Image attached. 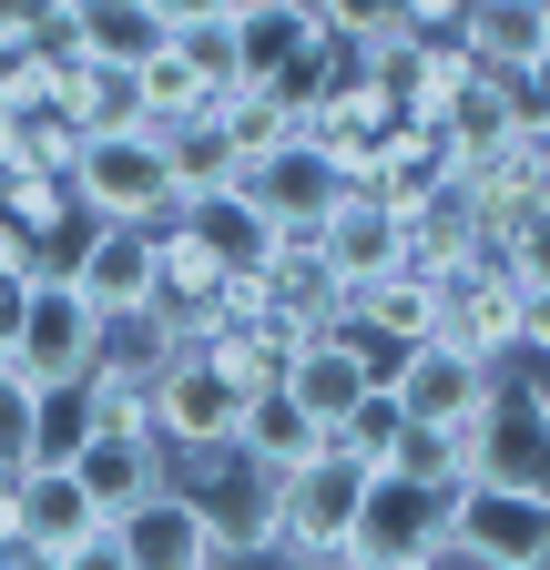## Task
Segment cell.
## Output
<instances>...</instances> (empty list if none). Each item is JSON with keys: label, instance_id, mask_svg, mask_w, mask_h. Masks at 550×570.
Segmentation results:
<instances>
[{"label": "cell", "instance_id": "cell-1", "mask_svg": "<svg viewBox=\"0 0 550 570\" xmlns=\"http://www.w3.org/2000/svg\"><path fill=\"white\" fill-rule=\"evenodd\" d=\"M72 194L92 225H174L184 204V164H174V132H92L82 164H72Z\"/></svg>", "mask_w": 550, "mask_h": 570}, {"label": "cell", "instance_id": "cell-2", "mask_svg": "<svg viewBox=\"0 0 550 570\" xmlns=\"http://www.w3.org/2000/svg\"><path fill=\"white\" fill-rule=\"evenodd\" d=\"M449 540L469 550V570H550V479H520V469L459 479Z\"/></svg>", "mask_w": 550, "mask_h": 570}, {"label": "cell", "instance_id": "cell-3", "mask_svg": "<svg viewBox=\"0 0 550 570\" xmlns=\"http://www.w3.org/2000/svg\"><path fill=\"white\" fill-rule=\"evenodd\" d=\"M367 479L377 469L336 459V449L296 459L286 479H275V540H286V550H316V560H347L357 550V520H367Z\"/></svg>", "mask_w": 550, "mask_h": 570}, {"label": "cell", "instance_id": "cell-4", "mask_svg": "<svg viewBox=\"0 0 550 570\" xmlns=\"http://www.w3.org/2000/svg\"><path fill=\"white\" fill-rule=\"evenodd\" d=\"M92 356H102V306L82 296L72 275H41L31 285V316H21V336H11L0 367H11L21 387H82Z\"/></svg>", "mask_w": 550, "mask_h": 570}, {"label": "cell", "instance_id": "cell-5", "mask_svg": "<svg viewBox=\"0 0 550 570\" xmlns=\"http://www.w3.org/2000/svg\"><path fill=\"white\" fill-rule=\"evenodd\" d=\"M235 428H245V387L204 346H184L174 367L154 377V439L174 459H215V449H235Z\"/></svg>", "mask_w": 550, "mask_h": 570}, {"label": "cell", "instance_id": "cell-6", "mask_svg": "<svg viewBox=\"0 0 550 570\" xmlns=\"http://www.w3.org/2000/svg\"><path fill=\"white\" fill-rule=\"evenodd\" d=\"M112 550L122 570H215L225 560V520H215V499L204 489H154V499H132V510L112 520Z\"/></svg>", "mask_w": 550, "mask_h": 570}, {"label": "cell", "instance_id": "cell-7", "mask_svg": "<svg viewBox=\"0 0 550 570\" xmlns=\"http://www.w3.org/2000/svg\"><path fill=\"white\" fill-rule=\"evenodd\" d=\"M387 397L419 417V428H459L500 397V367L490 356H469L459 336H419V346H397L387 356Z\"/></svg>", "mask_w": 550, "mask_h": 570}, {"label": "cell", "instance_id": "cell-8", "mask_svg": "<svg viewBox=\"0 0 550 570\" xmlns=\"http://www.w3.org/2000/svg\"><path fill=\"white\" fill-rule=\"evenodd\" d=\"M61 275H72L102 316L164 306V225H82L72 255H61Z\"/></svg>", "mask_w": 550, "mask_h": 570}, {"label": "cell", "instance_id": "cell-9", "mask_svg": "<svg viewBox=\"0 0 550 570\" xmlns=\"http://www.w3.org/2000/svg\"><path fill=\"white\" fill-rule=\"evenodd\" d=\"M265 214H275V225H286V235H316L326 225V214L336 204H347V174H336V154H326V142L316 132H296V142H275V154H255L245 174H235Z\"/></svg>", "mask_w": 550, "mask_h": 570}, {"label": "cell", "instance_id": "cell-10", "mask_svg": "<svg viewBox=\"0 0 550 570\" xmlns=\"http://www.w3.org/2000/svg\"><path fill=\"white\" fill-rule=\"evenodd\" d=\"M377 377H387V356H377L357 326H326V336H306V346L286 356V397H296V407H316L326 428L347 417V407H357Z\"/></svg>", "mask_w": 550, "mask_h": 570}, {"label": "cell", "instance_id": "cell-11", "mask_svg": "<svg viewBox=\"0 0 550 570\" xmlns=\"http://www.w3.org/2000/svg\"><path fill=\"white\" fill-rule=\"evenodd\" d=\"M316 245H326V265L347 275V285L419 265V245H407V225H397V204H387V194H347V204H336L326 225H316Z\"/></svg>", "mask_w": 550, "mask_h": 570}, {"label": "cell", "instance_id": "cell-12", "mask_svg": "<svg viewBox=\"0 0 550 570\" xmlns=\"http://www.w3.org/2000/svg\"><path fill=\"white\" fill-rule=\"evenodd\" d=\"M72 469H82V489L102 499V510L122 520V510H132V499H154V489L174 479V449L154 439V428H92V439H82V459H72Z\"/></svg>", "mask_w": 550, "mask_h": 570}, {"label": "cell", "instance_id": "cell-13", "mask_svg": "<svg viewBox=\"0 0 550 570\" xmlns=\"http://www.w3.org/2000/svg\"><path fill=\"white\" fill-rule=\"evenodd\" d=\"M336 326H357L377 356H397V346L439 336V296H429V275H419V265H397V275H367V285H347V316H336Z\"/></svg>", "mask_w": 550, "mask_h": 570}, {"label": "cell", "instance_id": "cell-14", "mask_svg": "<svg viewBox=\"0 0 550 570\" xmlns=\"http://www.w3.org/2000/svg\"><path fill=\"white\" fill-rule=\"evenodd\" d=\"M174 225H184L194 245H215L225 265H255V255H275V235H286L245 184H194V194L174 204Z\"/></svg>", "mask_w": 550, "mask_h": 570}, {"label": "cell", "instance_id": "cell-15", "mask_svg": "<svg viewBox=\"0 0 550 570\" xmlns=\"http://www.w3.org/2000/svg\"><path fill=\"white\" fill-rule=\"evenodd\" d=\"M21 510H31V540L41 550H92V540H112V510L82 489V469H21Z\"/></svg>", "mask_w": 550, "mask_h": 570}, {"label": "cell", "instance_id": "cell-16", "mask_svg": "<svg viewBox=\"0 0 550 570\" xmlns=\"http://www.w3.org/2000/svg\"><path fill=\"white\" fill-rule=\"evenodd\" d=\"M0 214H11L31 245H51V265L72 255V235L92 225L82 194H72V174H41V164H11V174H0Z\"/></svg>", "mask_w": 550, "mask_h": 570}, {"label": "cell", "instance_id": "cell-17", "mask_svg": "<svg viewBox=\"0 0 550 570\" xmlns=\"http://www.w3.org/2000/svg\"><path fill=\"white\" fill-rule=\"evenodd\" d=\"M184 356V326H174V306H122V316H102V356H92V377H122V387H154L164 367Z\"/></svg>", "mask_w": 550, "mask_h": 570}, {"label": "cell", "instance_id": "cell-18", "mask_svg": "<svg viewBox=\"0 0 550 570\" xmlns=\"http://www.w3.org/2000/svg\"><path fill=\"white\" fill-rule=\"evenodd\" d=\"M235 449H245L265 479H286L296 459H316V449H326V417H316V407H296L286 387H265V397H245V428H235Z\"/></svg>", "mask_w": 550, "mask_h": 570}, {"label": "cell", "instance_id": "cell-19", "mask_svg": "<svg viewBox=\"0 0 550 570\" xmlns=\"http://www.w3.org/2000/svg\"><path fill=\"white\" fill-rule=\"evenodd\" d=\"M459 41L479 51V71H540V61H550V21H540V0H469Z\"/></svg>", "mask_w": 550, "mask_h": 570}, {"label": "cell", "instance_id": "cell-20", "mask_svg": "<svg viewBox=\"0 0 550 570\" xmlns=\"http://www.w3.org/2000/svg\"><path fill=\"white\" fill-rule=\"evenodd\" d=\"M61 102L82 112V132H154V92H144V61H82Z\"/></svg>", "mask_w": 550, "mask_h": 570}, {"label": "cell", "instance_id": "cell-21", "mask_svg": "<svg viewBox=\"0 0 550 570\" xmlns=\"http://www.w3.org/2000/svg\"><path fill=\"white\" fill-rule=\"evenodd\" d=\"M407 439H419V417L387 397V377H377L347 417L326 428V449H336V459H357V469H397V459H407Z\"/></svg>", "mask_w": 550, "mask_h": 570}, {"label": "cell", "instance_id": "cell-22", "mask_svg": "<svg viewBox=\"0 0 550 570\" xmlns=\"http://www.w3.org/2000/svg\"><path fill=\"white\" fill-rule=\"evenodd\" d=\"M72 21H82V51L92 61H154L174 41V21L154 11V0H72Z\"/></svg>", "mask_w": 550, "mask_h": 570}, {"label": "cell", "instance_id": "cell-23", "mask_svg": "<svg viewBox=\"0 0 550 570\" xmlns=\"http://www.w3.org/2000/svg\"><path fill=\"white\" fill-rule=\"evenodd\" d=\"M92 439V387H31V459L21 469H72Z\"/></svg>", "mask_w": 550, "mask_h": 570}, {"label": "cell", "instance_id": "cell-24", "mask_svg": "<svg viewBox=\"0 0 550 570\" xmlns=\"http://www.w3.org/2000/svg\"><path fill=\"white\" fill-rule=\"evenodd\" d=\"M174 51L194 61V82L215 92V102L245 82V41H235V11H194V21H174Z\"/></svg>", "mask_w": 550, "mask_h": 570}, {"label": "cell", "instance_id": "cell-25", "mask_svg": "<svg viewBox=\"0 0 550 570\" xmlns=\"http://www.w3.org/2000/svg\"><path fill=\"white\" fill-rule=\"evenodd\" d=\"M215 285H225V255H215V245H194L184 225H164V306L184 316V306L215 296Z\"/></svg>", "mask_w": 550, "mask_h": 570}, {"label": "cell", "instance_id": "cell-26", "mask_svg": "<svg viewBox=\"0 0 550 570\" xmlns=\"http://www.w3.org/2000/svg\"><path fill=\"white\" fill-rule=\"evenodd\" d=\"M144 92H154V122H164V132H174V122H204V112H215V92L194 82V61H184L174 41L144 61Z\"/></svg>", "mask_w": 550, "mask_h": 570}, {"label": "cell", "instance_id": "cell-27", "mask_svg": "<svg viewBox=\"0 0 550 570\" xmlns=\"http://www.w3.org/2000/svg\"><path fill=\"white\" fill-rule=\"evenodd\" d=\"M316 11H326V31L347 41V51H367V41L407 31V0H316Z\"/></svg>", "mask_w": 550, "mask_h": 570}, {"label": "cell", "instance_id": "cell-28", "mask_svg": "<svg viewBox=\"0 0 550 570\" xmlns=\"http://www.w3.org/2000/svg\"><path fill=\"white\" fill-rule=\"evenodd\" d=\"M510 275L520 285H550V194L510 214Z\"/></svg>", "mask_w": 550, "mask_h": 570}, {"label": "cell", "instance_id": "cell-29", "mask_svg": "<svg viewBox=\"0 0 550 570\" xmlns=\"http://www.w3.org/2000/svg\"><path fill=\"white\" fill-rule=\"evenodd\" d=\"M520 367H550V285H520Z\"/></svg>", "mask_w": 550, "mask_h": 570}, {"label": "cell", "instance_id": "cell-30", "mask_svg": "<svg viewBox=\"0 0 550 570\" xmlns=\"http://www.w3.org/2000/svg\"><path fill=\"white\" fill-rule=\"evenodd\" d=\"M0 275H61V265H51V245H31L11 214H0Z\"/></svg>", "mask_w": 550, "mask_h": 570}, {"label": "cell", "instance_id": "cell-31", "mask_svg": "<svg viewBox=\"0 0 550 570\" xmlns=\"http://www.w3.org/2000/svg\"><path fill=\"white\" fill-rule=\"evenodd\" d=\"M51 11H61V0H0V51H21V41H31Z\"/></svg>", "mask_w": 550, "mask_h": 570}, {"label": "cell", "instance_id": "cell-32", "mask_svg": "<svg viewBox=\"0 0 550 570\" xmlns=\"http://www.w3.org/2000/svg\"><path fill=\"white\" fill-rule=\"evenodd\" d=\"M469 0H407V31H459Z\"/></svg>", "mask_w": 550, "mask_h": 570}, {"label": "cell", "instance_id": "cell-33", "mask_svg": "<svg viewBox=\"0 0 550 570\" xmlns=\"http://www.w3.org/2000/svg\"><path fill=\"white\" fill-rule=\"evenodd\" d=\"M21 540H31V510H21V479H11L0 489V550H21Z\"/></svg>", "mask_w": 550, "mask_h": 570}, {"label": "cell", "instance_id": "cell-34", "mask_svg": "<svg viewBox=\"0 0 550 570\" xmlns=\"http://www.w3.org/2000/svg\"><path fill=\"white\" fill-rule=\"evenodd\" d=\"M61 570H122V550H112V540H92V550H61Z\"/></svg>", "mask_w": 550, "mask_h": 570}, {"label": "cell", "instance_id": "cell-35", "mask_svg": "<svg viewBox=\"0 0 550 570\" xmlns=\"http://www.w3.org/2000/svg\"><path fill=\"white\" fill-rule=\"evenodd\" d=\"M164 21H194V11H235V0H154Z\"/></svg>", "mask_w": 550, "mask_h": 570}, {"label": "cell", "instance_id": "cell-36", "mask_svg": "<svg viewBox=\"0 0 550 570\" xmlns=\"http://www.w3.org/2000/svg\"><path fill=\"white\" fill-rule=\"evenodd\" d=\"M530 407H540V439H550V367L530 377Z\"/></svg>", "mask_w": 550, "mask_h": 570}, {"label": "cell", "instance_id": "cell-37", "mask_svg": "<svg viewBox=\"0 0 550 570\" xmlns=\"http://www.w3.org/2000/svg\"><path fill=\"white\" fill-rule=\"evenodd\" d=\"M11 479H21V449H0V489H11Z\"/></svg>", "mask_w": 550, "mask_h": 570}, {"label": "cell", "instance_id": "cell-38", "mask_svg": "<svg viewBox=\"0 0 550 570\" xmlns=\"http://www.w3.org/2000/svg\"><path fill=\"white\" fill-rule=\"evenodd\" d=\"M326 570H377V560H357V550H347V560H326Z\"/></svg>", "mask_w": 550, "mask_h": 570}, {"label": "cell", "instance_id": "cell-39", "mask_svg": "<svg viewBox=\"0 0 550 570\" xmlns=\"http://www.w3.org/2000/svg\"><path fill=\"white\" fill-rule=\"evenodd\" d=\"M215 570H245V560H235V550H225V560H215Z\"/></svg>", "mask_w": 550, "mask_h": 570}, {"label": "cell", "instance_id": "cell-40", "mask_svg": "<svg viewBox=\"0 0 550 570\" xmlns=\"http://www.w3.org/2000/svg\"><path fill=\"white\" fill-rule=\"evenodd\" d=\"M540 21H550V0H540Z\"/></svg>", "mask_w": 550, "mask_h": 570}]
</instances>
